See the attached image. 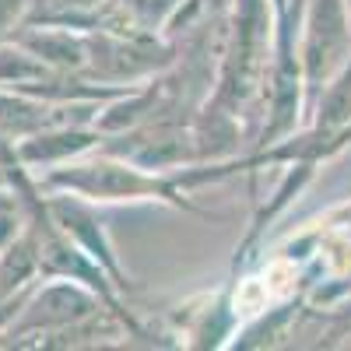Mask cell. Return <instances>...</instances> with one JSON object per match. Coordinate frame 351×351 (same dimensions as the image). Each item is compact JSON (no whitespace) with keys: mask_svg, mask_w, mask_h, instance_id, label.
Returning a JSON list of instances; mask_svg holds the SVG:
<instances>
[{"mask_svg":"<svg viewBox=\"0 0 351 351\" xmlns=\"http://www.w3.org/2000/svg\"><path fill=\"white\" fill-rule=\"evenodd\" d=\"M0 348H4V337H0Z\"/></svg>","mask_w":351,"mask_h":351,"instance_id":"cell-10","label":"cell"},{"mask_svg":"<svg viewBox=\"0 0 351 351\" xmlns=\"http://www.w3.org/2000/svg\"><path fill=\"white\" fill-rule=\"evenodd\" d=\"M99 109H102L99 102H46V99H36V95L0 88V141L14 148L18 141L36 137V134L49 130V127L95 123Z\"/></svg>","mask_w":351,"mask_h":351,"instance_id":"cell-5","label":"cell"},{"mask_svg":"<svg viewBox=\"0 0 351 351\" xmlns=\"http://www.w3.org/2000/svg\"><path fill=\"white\" fill-rule=\"evenodd\" d=\"M32 4H36V0H0V43L11 39L18 28L25 25Z\"/></svg>","mask_w":351,"mask_h":351,"instance_id":"cell-8","label":"cell"},{"mask_svg":"<svg viewBox=\"0 0 351 351\" xmlns=\"http://www.w3.org/2000/svg\"><path fill=\"white\" fill-rule=\"evenodd\" d=\"M274 56V0H232L228 36L218 64L211 106L236 116L253 141L263 120V95Z\"/></svg>","mask_w":351,"mask_h":351,"instance_id":"cell-1","label":"cell"},{"mask_svg":"<svg viewBox=\"0 0 351 351\" xmlns=\"http://www.w3.org/2000/svg\"><path fill=\"white\" fill-rule=\"evenodd\" d=\"M102 144V130L95 123H67V127H49L36 137H25L14 144V158L28 172H46L64 162H74Z\"/></svg>","mask_w":351,"mask_h":351,"instance_id":"cell-6","label":"cell"},{"mask_svg":"<svg viewBox=\"0 0 351 351\" xmlns=\"http://www.w3.org/2000/svg\"><path fill=\"white\" fill-rule=\"evenodd\" d=\"M46 211L49 218L60 225V232L74 243L81 246L88 256H92L99 267L109 274V281L123 291V295H130V291L137 288L134 278L123 271L120 263V253H116L112 246V236L106 228V218H102V208L84 197H74V193H60V190H46Z\"/></svg>","mask_w":351,"mask_h":351,"instance_id":"cell-4","label":"cell"},{"mask_svg":"<svg viewBox=\"0 0 351 351\" xmlns=\"http://www.w3.org/2000/svg\"><path fill=\"white\" fill-rule=\"evenodd\" d=\"M36 180L43 190H60L74 193L99 204V208H112V204H162V208L183 211V215H200L211 218L208 211L193 200L176 180V172H155L144 169L123 155H116L109 148H95L74 162H64L56 169L39 172Z\"/></svg>","mask_w":351,"mask_h":351,"instance_id":"cell-2","label":"cell"},{"mask_svg":"<svg viewBox=\"0 0 351 351\" xmlns=\"http://www.w3.org/2000/svg\"><path fill=\"white\" fill-rule=\"evenodd\" d=\"M319 221H324L327 228H334V232H341V236L351 239V200H348V204H337V208H330Z\"/></svg>","mask_w":351,"mask_h":351,"instance_id":"cell-9","label":"cell"},{"mask_svg":"<svg viewBox=\"0 0 351 351\" xmlns=\"http://www.w3.org/2000/svg\"><path fill=\"white\" fill-rule=\"evenodd\" d=\"M299 56L306 77V112L316 95L351 60V0H302Z\"/></svg>","mask_w":351,"mask_h":351,"instance_id":"cell-3","label":"cell"},{"mask_svg":"<svg viewBox=\"0 0 351 351\" xmlns=\"http://www.w3.org/2000/svg\"><path fill=\"white\" fill-rule=\"evenodd\" d=\"M351 337V306H337L324 313V330L316 344H341Z\"/></svg>","mask_w":351,"mask_h":351,"instance_id":"cell-7","label":"cell"}]
</instances>
